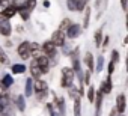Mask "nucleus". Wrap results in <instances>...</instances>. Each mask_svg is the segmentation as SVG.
<instances>
[{
    "instance_id": "6ab92c4d",
    "label": "nucleus",
    "mask_w": 128,
    "mask_h": 116,
    "mask_svg": "<svg viewBox=\"0 0 128 116\" xmlns=\"http://www.w3.org/2000/svg\"><path fill=\"white\" fill-rule=\"evenodd\" d=\"M74 116H82V98L80 96L74 100Z\"/></svg>"
},
{
    "instance_id": "bb28decb",
    "label": "nucleus",
    "mask_w": 128,
    "mask_h": 116,
    "mask_svg": "<svg viewBox=\"0 0 128 116\" xmlns=\"http://www.w3.org/2000/svg\"><path fill=\"white\" fill-rule=\"evenodd\" d=\"M88 100H89V102L92 104L94 101H95V88L90 84L89 86V89H88Z\"/></svg>"
},
{
    "instance_id": "4c0bfd02",
    "label": "nucleus",
    "mask_w": 128,
    "mask_h": 116,
    "mask_svg": "<svg viewBox=\"0 0 128 116\" xmlns=\"http://www.w3.org/2000/svg\"><path fill=\"white\" fill-rule=\"evenodd\" d=\"M120 2V6H122V9L124 11H126V6H128V0H119Z\"/></svg>"
},
{
    "instance_id": "9b49d317",
    "label": "nucleus",
    "mask_w": 128,
    "mask_h": 116,
    "mask_svg": "<svg viewBox=\"0 0 128 116\" xmlns=\"http://www.w3.org/2000/svg\"><path fill=\"white\" fill-rule=\"evenodd\" d=\"M47 90H48V84H47L44 80L36 78V80L33 82V92H35V94H38V92H47Z\"/></svg>"
},
{
    "instance_id": "37998d69",
    "label": "nucleus",
    "mask_w": 128,
    "mask_h": 116,
    "mask_svg": "<svg viewBox=\"0 0 128 116\" xmlns=\"http://www.w3.org/2000/svg\"><path fill=\"white\" fill-rule=\"evenodd\" d=\"M118 116H125V114H118Z\"/></svg>"
},
{
    "instance_id": "a19ab883",
    "label": "nucleus",
    "mask_w": 128,
    "mask_h": 116,
    "mask_svg": "<svg viewBox=\"0 0 128 116\" xmlns=\"http://www.w3.org/2000/svg\"><path fill=\"white\" fill-rule=\"evenodd\" d=\"M78 2H80V3H82V5H84V6H86V5H88V3H89V0H78Z\"/></svg>"
},
{
    "instance_id": "b1692460",
    "label": "nucleus",
    "mask_w": 128,
    "mask_h": 116,
    "mask_svg": "<svg viewBox=\"0 0 128 116\" xmlns=\"http://www.w3.org/2000/svg\"><path fill=\"white\" fill-rule=\"evenodd\" d=\"M17 12L20 14V17L23 18V21H27V20L30 18V14H32V12H29V11H27V9H24V8H18V9H17Z\"/></svg>"
},
{
    "instance_id": "20e7f679",
    "label": "nucleus",
    "mask_w": 128,
    "mask_h": 116,
    "mask_svg": "<svg viewBox=\"0 0 128 116\" xmlns=\"http://www.w3.org/2000/svg\"><path fill=\"white\" fill-rule=\"evenodd\" d=\"M35 60H36L38 66L41 68V72H42V74H47V72L50 71V66H51V64H50V60H48V57H47V56L41 54V56H38V57H36Z\"/></svg>"
},
{
    "instance_id": "f3484780",
    "label": "nucleus",
    "mask_w": 128,
    "mask_h": 116,
    "mask_svg": "<svg viewBox=\"0 0 128 116\" xmlns=\"http://www.w3.org/2000/svg\"><path fill=\"white\" fill-rule=\"evenodd\" d=\"M33 94V78H27L26 80V92H24V96H32Z\"/></svg>"
},
{
    "instance_id": "ea45409f",
    "label": "nucleus",
    "mask_w": 128,
    "mask_h": 116,
    "mask_svg": "<svg viewBox=\"0 0 128 116\" xmlns=\"http://www.w3.org/2000/svg\"><path fill=\"white\" fill-rule=\"evenodd\" d=\"M44 8H50V2H48V0H44Z\"/></svg>"
},
{
    "instance_id": "a211bd4d",
    "label": "nucleus",
    "mask_w": 128,
    "mask_h": 116,
    "mask_svg": "<svg viewBox=\"0 0 128 116\" xmlns=\"http://www.w3.org/2000/svg\"><path fill=\"white\" fill-rule=\"evenodd\" d=\"M15 102H17V108L20 112H24L26 110V100H24V95H18L15 98Z\"/></svg>"
},
{
    "instance_id": "ddd939ff",
    "label": "nucleus",
    "mask_w": 128,
    "mask_h": 116,
    "mask_svg": "<svg viewBox=\"0 0 128 116\" xmlns=\"http://www.w3.org/2000/svg\"><path fill=\"white\" fill-rule=\"evenodd\" d=\"M84 65L88 66V71H90V72H94V71H95L94 56H92V53H90V51H88V53L84 54Z\"/></svg>"
},
{
    "instance_id": "4468645a",
    "label": "nucleus",
    "mask_w": 128,
    "mask_h": 116,
    "mask_svg": "<svg viewBox=\"0 0 128 116\" xmlns=\"http://www.w3.org/2000/svg\"><path fill=\"white\" fill-rule=\"evenodd\" d=\"M30 74H32V77H33V78H39V77L42 76L41 68L38 66V64H36V60H35V59H32V64H30Z\"/></svg>"
},
{
    "instance_id": "cd10ccee",
    "label": "nucleus",
    "mask_w": 128,
    "mask_h": 116,
    "mask_svg": "<svg viewBox=\"0 0 128 116\" xmlns=\"http://www.w3.org/2000/svg\"><path fill=\"white\" fill-rule=\"evenodd\" d=\"M68 89H70V96H71L72 100H76L77 96H80V94H78V89H77V88H74L72 84H71ZM80 98H82V96H80Z\"/></svg>"
},
{
    "instance_id": "412c9836",
    "label": "nucleus",
    "mask_w": 128,
    "mask_h": 116,
    "mask_svg": "<svg viewBox=\"0 0 128 116\" xmlns=\"http://www.w3.org/2000/svg\"><path fill=\"white\" fill-rule=\"evenodd\" d=\"M89 21H90V8H84V20H83V27L82 29H88Z\"/></svg>"
},
{
    "instance_id": "f03ea898",
    "label": "nucleus",
    "mask_w": 128,
    "mask_h": 116,
    "mask_svg": "<svg viewBox=\"0 0 128 116\" xmlns=\"http://www.w3.org/2000/svg\"><path fill=\"white\" fill-rule=\"evenodd\" d=\"M76 74L72 71V68L70 66H65V68H62V78H60V86L62 88H70L72 84V80H74Z\"/></svg>"
},
{
    "instance_id": "5701e85b",
    "label": "nucleus",
    "mask_w": 128,
    "mask_h": 116,
    "mask_svg": "<svg viewBox=\"0 0 128 116\" xmlns=\"http://www.w3.org/2000/svg\"><path fill=\"white\" fill-rule=\"evenodd\" d=\"M12 83H14L12 76H11V74H5L3 78H2V84H3L5 88H9V86H12Z\"/></svg>"
},
{
    "instance_id": "0eeeda50",
    "label": "nucleus",
    "mask_w": 128,
    "mask_h": 116,
    "mask_svg": "<svg viewBox=\"0 0 128 116\" xmlns=\"http://www.w3.org/2000/svg\"><path fill=\"white\" fill-rule=\"evenodd\" d=\"M65 33H63V32H60V30H56L53 35H51V42L54 44V47H63V45H65Z\"/></svg>"
},
{
    "instance_id": "f704fd0d",
    "label": "nucleus",
    "mask_w": 128,
    "mask_h": 116,
    "mask_svg": "<svg viewBox=\"0 0 128 116\" xmlns=\"http://www.w3.org/2000/svg\"><path fill=\"white\" fill-rule=\"evenodd\" d=\"M114 65H116V64H113L112 60H110V64L107 65V72H108V76H110V77H112V74L114 72Z\"/></svg>"
},
{
    "instance_id": "7ed1b4c3",
    "label": "nucleus",
    "mask_w": 128,
    "mask_h": 116,
    "mask_svg": "<svg viewBox=\"0 0 128 116\" xmlns=\"http://www.w3.org/2000/svg\"><path fill=\"white\" fill-rule=\"evenodd\" d=\"M17 51H18V56L21 57L23 60H27V59H30V57H32V51H30V42H29V41H23V42L18 45Z\"/></svg>"
},
{
    "instance_id": "1a4fd4ad",
    "label": "nucleus",
    "mask_w": 128,
    "mask_h": 116,
    "mask_svg": "<svg viewBox=\"0 0 128 116\" xmlns=\"http://www.w3.org/2000/svg\"><path fill=\"white\" fill-rule=\"evenodd\" d=\"M114 108L118 110L119 114H124V113H125L126 100H125V95H124V94H119V95H118V98H116V107H114Z\"/></svg>"
},
{
    "instance_id": "9d476101",
    "label": "nucleus",
    "mask_w": 128,
    "mask_h": 116,
    "mask_svg": "<svg viewBox=\"0 0 128 116\" xmlns=\"http://www.w3.org/2000/svg\"><path fill=\"white\" fill-rule=\"evenodd\" d=\"M54 106H56V108L59 110V114H60V116H66L65 98H59V96H54Z\"/></svg>"
},
{
    "instance_id": "c85d7f7f",
    "label": "nucleus",
    "mask_w": 128,
    "mask_h": 116,
    "mask_svg": "<svg viewBox=\"0 0 128 116\" xmlns=\"http://www.w3.org/2000/svg\"><path fill=\"white\" fill-rule=\"evenodd\" d=\"M104 70V56H100L98 57V60H96V68H95V71H102Z\"/></svg>"
},
{
    "instance_id": "2eb2a0df",
    "label": "nucleus",
    "mask_w": 128,
    "mask_h": 116,
    "mask_svg": "<svg viewBox=\"0 0 128 116\" xmlns=\"http://www.w3.org/2000/svg\"><path fill=\"white\" fill-rule=\"evenodd\" d=\"M15 14H17V8H15V6H12V5H9V6L3 11L2 17H3V18H6V20H9V18H12Z\"/></svg>"
},
{
    "instance_id": "39448f33",
    "label": "nucleus",
    "mask_w": 128,
    "mask_h": 116,
    "mask_svg": "<svg viewBox=\"0 0 128 116\" xmlns=\"http://www.w3.org/2000/svg\"><path fill=\"white\" fill-rule=\"evenodd\" d=\"M83 30H82V26L80 24H71L70 27H68V30L65 32V38H70V39H76L77 36H80V33H82Z\"/></svg>"
},
{
    "instance_id": "79ce46f5",
    "label": "nucleus",
    "mask_w": 128,
    "mask_h": 116,
    "mask_svg": "<svg viewBox=\"0 0 128 116\" xmlns=\"http://www.w3.org/2000/svg\"><path fill=\"white\" fill-rule=\"evenodd\" d=\"M101 6V0H96V2H95V8H100Z\"/></svg>"
},
{
    "instance_id": "e433bc0d",
    "label": "nucleus",
    "mask_w": 128,
    "mask_h": 116,
    "mask_svg": "<svg viewBox=\"0 0 128 116\" xmlns=\"http://www.w3.org/2000/svg\"><path fill=\"white\" fill-rule=\"evenodd\" d=\"M108 42H110V36H106V38L102 39V42H101V47H104V48H106V47L108 45Z\"/></svg>"
},
{
    "instance_id": "dca6fc26",
    "label": "nucleus",
    "mask_w": 128,
    "mask_h": 116,
    "mask_svg": "<svg viewBox=\"0 0 128 116\" xmlns=\"http://www.w3.org/2000/svg\"><path fill=\"white\" fill-rule=\"evenodd\" d=\"M101 88H102V94H110L112 89H113V84H112V77L108 76L106 82L101 83Z\"/></svg>"
},
{
    "instance_id": "423d86ee",
    "label": "nucleus",
    "mask_w": 128,
    "mask_h": 116,
    "mask_svg": "<svg viewBox=\"0 0 128 116\" xmlns=\"http://www.w3.org/2000/svg\"><path fill=\"white\" fill-rule=\"evenodd\" d=\"M102 98H104V94H102V88H100V90H95V116H100L101 114V108H102Z\"/></svg>"
},
{
    "instance_id": "c9c22d12",
    "label": "nucleus",
    "mask_w": 128,
    "mask_h": 116,
    "mask_svg": "<svg viewBox=\"0 0 128 116\" xmlns=\"http://www.w3.org/2000/svg\"><path fill=\"white\" fill-rule=\"evenodd\" d=\"M45 96H47V92H38V94H36V98H38L39 101L45 100Z\"/></svg>"
},
{
    "instance_id": "2f4dec72",
    "label": "nucleus",
    "mask_w": 128,
    "mask_h": 116,
    "mask_svg": "<svg viewBox=\"0 0 128 116\" xmlns=\"http://www.w3.org/2000/svg\"><path fill=\"white\" fill-rule=\"evenodd\" d=\"M90 77H92V72H90V71H86V72L83 74V83L90 84Z\"/></svg>"
},
{
    "instance_id": "58836bf2",
    "label": "nucleus",
    "mask_w": 128,
    "mask_h": 116,
    "mask_svg": "<svg viewBox=\"0 0 128 116\" xmlns=\"http://www.w3.org/2000/svg\"><path fill=\"white\" fill-rule=\"evenodd\" d=\"M118 114H119V113H118V110L113 107V108H112V112H110V116H118Z\"/></svg>"
},
{
    "instance_id": "f257e3e1",
    "label": "nucleus",
    "mask_w": 128,
    "mask_h": 116,
    "mask_svg": "<svg viewBox=\"0 0 128 116\" xmlns=\"http://www.w3.org/2000/svg\"><path fill=\"white\" fill-rule=\"evenodd\" d=\"M41 53L48 57L50 64H51V62H56L57 51H56V47H54V44H53L51 41H45V42L41 45Z\"/></svg>"
},
{
    "instance_id": "6e6552de",
    "label": "nucleus",
    "mask_w": 128,
    "mask_h": 116,
    "mask_svg": "<svg viewBox=\"0 0 128 116\" xmlns=\"http://www.w3.org/2000/svg\"><path fill=\"white\" fill-rule=\"evenodd\" d=\"M12 32V26L9 23V20L3 18V17H0V35H3V36H9Z\"/></svg>"
},
{
    "instance_id": "c756f323",
    "label": "nucleus",
    "mask_w": 128,
    "mask_h": 116,
    "mask_svg": "<svg viewBox=\"0 0 128 116\" xmlns=\"http://www.w3.org/2000/svg\"><path fill=\"white\" fill-rule=\"evenodd\" d=\"M11 5V0H0V15L3 14V11Z\"/></svg>"
},
{
    "instance_id": "f8f14e48",
    "label": "nucleus",
    "mask_w": 128,
    "mask_h": 116,
    "mask_svg": "<svg viewBox=\"0 0 128 116\" xmlns=\"http://www.w3.org/2000/svg\"><path fill=\"white\" fill-rule=\"evenodd\" d=\"M66 8L70 9V11H78V12H82V11H84V5H82L78 0H66Z\"/></svg>"
},
{
    "instance_id": "393cba45",
    "label": "nucleus",
    "mask_w": 128,
    "mask_h": 116,
    "mask_svg": "<svg viewBox=\"0 0 128 116\" xmlns=\"http://www.w3.org/2000/svg\"><path fill=\"white\" fill-rule=\"evenodd\" d=\"M94 39H95V45H96V47H101V42H102V29H98V30L95 32Z\"/></svg>"
},
{
    "instance_id": "7c9ffc66",
    "label": "nucleus",
    "mask_w": 128,
    "mask_h": 116,
    "mask_svg": "<svg viewBox=\"0 0 128 116\" xmlns=\"http://www.w3.org/2000/svg\"><path fill=\"white\" fill-rule=\"evenodd\" d=\"M0 98H8V88H5L0 82Z\"/></svg>"
},
{
    "instance_id": "72a5a7b5",
    "label": "nucleus",
    "mask_w": 128,
    "mask_h": 116,
    "mask_svg": "<svg viewBox=\"0 0 128 116\" xmlns=\"http://www.w3.org/2000/svg\"><path fill=\"white\" fill-rule=\"evenodd\" d=\"M24 3H26V0H12V2H11V5H12V6H15L17 9H18V8H21Z\"/></svg>"
},
{
    "instance_id": "a878e982",
    "label": "nucleus",
    "mask_w": 128,
    "mask_h": 116,
    "mask_svg": "<svg viewBox=\"0 0 128 116\" xmlns=\"http://www.w3.org/2000/svg\"><path fill=\"white\" fill-rule=\"evenodd\" d=\"M0 64H3V65H9V57L8 54L5 53V50L0 47Z\"/></svg>"
},
{
    "instance_id": "4be33fe9",
    "label": "nucleus",
    "mask_w": 128,
    "mask_h": 116,
    "mask_svg": "<svg viewBox=\"0 0 128 116\" xmlns=\"http://www.w3.org/2000/svg\"><path fill=\"white\" fill-rule=\"evenodd\" d=\"M71 24H72V23H71V20H70V18H63V21L60 23V26H59V29H57V30H60V32H63V33H65Z\"/></svg>"
},
{
    "instance_id": "aec40b11",
    "label": "nucleus",
    "mask_w": 128,
    "mask_h": 116,
    "mask_svg": "<svg viewBox=\"0 0 128 116\" xmlns=\"http://www.w3.org/2000/svg\"><path fill=\"white\" fill-rule=\"evenodd\" d=\"M26 65L24 64H14L12 65V72L14 74H24L26 72Z\"/></svg>"
},
{
    "instance_id": "473e14b6",
    "label": "nucleus",
    "mask_w": 128,
    "mask_h": 116,
    "mask_svg": "<svg viewBox=\"0 0 128 116\" xmlns=\"http://www.w3.org/2000/svg\"><path fill=\"white\" fill-rule=\"evenodd\" d=\"M112 62L113 64H118L119 62V51L118 50H113L112 51Z\"/></svg>"
}]
</instances>
